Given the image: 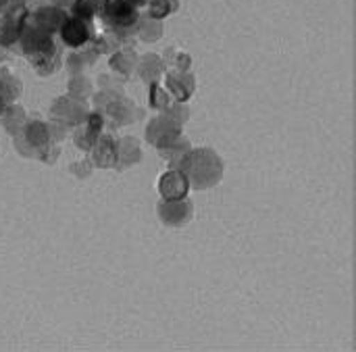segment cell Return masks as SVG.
Wrapping results in <instances>:
<instances>
[{
	"label": "cell",
	"mask_w": 356,
	"mask_h": 352,
	"mask_svg": "<svg viewBox=\"0 0 356 352\" xmlns=\"http://www.w3.org/2000/svg\"><path fill=\"white\" fill-rule=\"evenodd\" d=\"M10 2H13V0H0V21L4 19V15H6V10H8V6H10Z\"/></svg>",
	"instance_id": "6da1fadb"
}]
</instances>
